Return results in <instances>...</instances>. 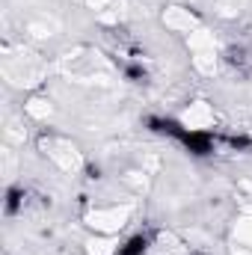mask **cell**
<instances>
[{"label":"cell","mask_w":252,"mask_h":255,"mask_svg":"<svg viewBox=\"0 0 252 255\" xmlns=\"http://www.w3.org/2000/svg\"><path fill=\"white\" fill-rule=\"evenodd\" d=\"M181 128L187 133H205L208 128H214V110L208 101H193L187 110L181 113Z\"/></svg>","instance_id":"cell-3"},{"label":"cell","mask_w":252,"mask_h":255,"mask_svg":"<svg viewBox=\"0 0 252 255\" xmlns=\"http://www.w3.org/2000/svg\"><path fill=\"white\" fill-rule=\"evenodd\" d=\"M235 238H238V244H241V247H250V250H252V217L241 220V223L235 226Z\"/></svg>","instance_id":"cell-7"},{"label":"cell","mask_w":252,"mask_h":255,"mask_svg":"<svg viewBox=\"0 0 252 255\" xmlns=\"http://www.w3.org/2000/svg\"><path fill=\"white\" fill-rule=\"evenodd\" d=\"M130 220V205H110L95 208L86 214V226L95 229V235H119Z\"/></svg>","instance_id":"cell-2"},{"label":"cell","mask_w":252,"mask_h":255,"mask_svg":"<svg viewBox=\"0 0 252 255\" xmlns=\"http://www.w3.org/2000/svg\"><path fill=\"white\" fill-rule=\"evenodd\" d=\"M24 113H27L30 119H48V116H51V101L42 98V95H33V98L24 104Z\"/></svg>","instance_id":"cell-5"},{"label":"cell","mask_w":252,"mask_h":255,"mask_svg":"<svg viewBox=\"0 0 252 255\" xmlns=\"http://www.w3.org/2000/svg\"><path fill=\"white\" fill-rule=\"evenodd\" d=\"M145 247H148V238L136 235V238H130L127 244H122L116 255H142V253H145Z\"/></svg>","instance_id":"cell-6"},{"label":"cell","mask_w":252,"mask_h":255,"mask_svg":"<svg viewBox=\"0 0 252 255\" xmlns=\"http://www.w3.org/2000/svg\"><path fill=\"white\" fill-rule=\"evenodd\" d=\"M163 24L169 27V30H175V33H193L196 27H199V18L190 12V9H184V6H169L166 12H163Z\"/></svg>","instance_id":"cell-4"},{"label":"cell","mask_w":252,"mask_h":255,"mask_svg":"<svg viewBox=\"0 0 252 255\" xmlns=\"http://www.w3.org/2000/svg\"><path fill=\"white\" fill-rule=\"evenodd\" d=\"M39 148L45 151V157L51 163H57L63 172H77L83 166V154L77 151V145L65 136H57V133H42L39 136Z\"/></svg>","instance_id":"cell-1"},{"label":"cell","mask_w":252,"mask_h":255,"mask_svg":"<svg viewBox=\"0 0 252 255\" xmlns=\"http://www.w3.org/2000/svg\"><path fill=\"white\" fill-rule=\"evenodd\" d=\"M232 255H252V250H250V247H241V244H238V247L232 250Z\"/></svg>","instance_id":"cell-8"}]
</instances>
